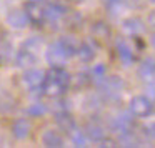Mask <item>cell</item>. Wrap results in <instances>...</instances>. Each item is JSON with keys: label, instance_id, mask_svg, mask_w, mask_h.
Segmentation results:
<instances>
[{"label": "cell", "instance_id": "obj_1", "mask_svg": "<svg viewBox=\"0 0 155 148\" xmlns=\"http://www.w3.org/2000/svg\"><path fill=\"white\" fill-rule=\"evenodd\" d=\"M68 83H70V75L62 67H52L48 73L44 78L42 90L50 97H60L67 92Z\"/></svg>", "mask_w": 155, "mask_h": 148}, {"label": "cell", "instance_id": "obj_2", "mask_svg": "<svg viewBox=\"0 0 155 148\" xmlns=\"http://www.w3.org/2000/svg\"><path fill=\"white\" fill-rule=\"evenodd\" d=\"M153 111V105H152L150 98L143 97V95H138L134 97L130 100V113L137 118H147L152 115Z\"/></svg>", "mask_w": 155, "mask_h": 148}, {"label": "cell", "instance_id": "obj_3", "mask_svg": "<svg viewBox=\"0 0 155 148\" xmlns=\"http://www.w3.org/2000/svg\"><path fill=\"white\" fill-rule=\"evenodd\" d=\"M47 62L52 65V67H62V65L67 62V55H65V52H64V48H62V45H60L58 40L48 47Z\"/></svg>", "mask_w": 155, "mask_h": 148}, {"label": "cell", "instance_id": "obj_4", "mask_svg": "<svg viewBox=\"0 0 155 148\" xmlns=\"http://www.w3.org/2000/svg\"><path fill=\"white\" fill-rule=\"evenodd\" d=\"M25 15H27L28 22H30V24H35V25H42L45 20L44 8L40 7L38 2H32V0L25 5Z\"/></svg>", "mask_w": 155, "mask_h": 148}, {"label": "cell", "instance_id": "obj_5", "mask_svg": "<svg viewBox=\"0 0 155 148\" xmlns=\"http://www.w3.org/2000/svg\"><path fill=\"white\" fill-rule=\"evenodd\" d=\"M45 73L40 70H27L24 75V83L28 90H38L44 85Z\"/></svg>", "mask_w": 155, "mask_h": 148}, {"label": "cell", "instance_id": "obj_6", "mask_svg": "<svg viewBox=\"0 0 155 148\" xmlns=\"http://www.w3.org/2000/svg\"><path fill=\"white\" fill-rule=\"evenodd\" d=\"M67 7L58 2H54V4L47 5V8H44V14H45V18L50 22H58L67 15Z\"/></svg>", "mask_w": 155, "mask_h": 148}, {"label": "cell", "instance_id": "obj_7", "mask_svg": "<svg viewBox=\"0 0 155 148\" xmlns=\"http://www.w3.org/2000/svg\"><path fill=\"white\" fill-rule=\"evenodd\" d=\"M30 131H32V125L27 118H18V120H15L14 125H12V133H14V137L18 138V140H25V138L30 135Z\"/></svg>", "mask_w": 155, "mask_h": 148}, {"label": "cell", "instance_id": "obj_8", "mask_svg": "<svg viewBox=\"0 0 155 148\" xmlns=\"http://www.w3.org/2000/svg\"><path fill=\"white\" fill-rule=\"evenodd\" d=\"M124 87H125L124 80L118 77H110V78L105 77L104 78V88L110 97H120V92L124 90Z\"/></svg>", "mask_w": 155, "mask_h": 148}, {"label": "cell", "instance_id": "obj_9", "mask_svg": "<svg viewBox=\"0 0 155 148\" xmlns=\"http://www.w3.org/2000/svg\"><path fill=\"white\" fill-rule=\"evenodd\" d=\"M7 22H8V25H10L12 28H17V30L25 28L28 24H30V22H28V18H27V15H25V12H22V10L10 12V14H8V17H7Z\"/></svg>", "mask_w": 155, "mask_h": 148}, {"label": "cell", "instance_id": "obj_10", "mask_svg": "<svg viewBox=\"0 0 155 148\" xmlns=\"http://www.w3.org/2000/svg\"><path fill=\"white\" fill-rule=\"evenodd\" d=\"M55 121H57V125L64 131H74L75 130V120L67 110L57 111V115H55Z\"/></svg>", "mask_w": 155, "mask_h": 148}, {"label": "cell", "instance_id": "obj_11", "mask_svg": "<svg viewBox=\"0 0 155 148\" xmlns=\"http://www.w3.org/2000/svg\"><path fill=\"white\" fill-rule=\"evenodd\" d=\"M42 143L48 148H60V146H64V138H62L57 131L48 130V131H45L44 137H42Z\"/></svg>", "mask_w": 155, "mask_h": 148}, {"label": "cell", "instance_id": "obj_12", "mask_svg": "<svg viewBox=\"0 0 155 148\" xmlns=\"http://www.w3.org/2000/svg\"><path fill=\"white\" fill-rule=\"evenodd\" d=\"M112 127H114V130L117 131V133H124V131L132 130V117H130L128 113L118 115V117L114 120Z\"/></svg>", "mask_w": 155, "mask_h": 148}, {"label": "cell", "instance_id": "obj_13", "mask_svg": "<svg viewBox=\"0 0 155 148\" xmlns=\"http://www.w3.org/2000/svg\"><path fill=\"white\" fill-rule=\"evenodd\" d=\"M75 55H78V58H80L82 62H92L94 60V57H95V48H94V45L92 43H88V42H84V43H80L77 47V53Z\"/></svg>", "mask_w": 155, "mask_h": 148}, {"label": "cell", "instance_id": "obj_14", "mask_svg": "<svg viewBox=\"0 0 155 148\" xmlns=\"http://www.w3.org/2000/svg\"><path fill=\"white\" fill-rule=\"evenodd\" d=\"M117 52H118V58H120L125 65H130L132 62H134V58H135L134 52H132V48L128 47L124 40L117 42Z\"/></svg>", "mask_w": 155, "mask_h": 148}, {"label": "cell", "instance_id": "obj_15", "mask_svg": "<svg viewBox=\"0 0 155 148\" xmlns=\"http://www.w3.org/2000/svg\"><path fill=\"white\" fill-rule=\"evenodd\" d=\"M15 60H17V65H18V67L27 68V67L35 65L37 58H35V55H34V52H32V50H25V48H24V50H20V52L17 53Z\"/></svg>", "mask_w": 155, "mask_h": 148}, {"label": "cell", "instance_id": "obj_16", "mask_svg": "<svg viewBox=\"0 0 155 148\" xmlns=\"http://www.w3.org/2000/svg\"><path fill=\"white\" fill-rule=\"evenodd\" d=\"M92 34L98 38V40H107L110 37V27H108L105 22H95L94 27H92Z\"/></svg>", "mask_w": 155, "mask_h": 148}, {"label": "cell", "instance_id": "obj_17", "mask_svg": "<svg viewBox=\"0 0 155 148\" xmlns=\"http://www.w3.org/2000/svg\"><path fill=\"white\" fill-rule=\"evenodd\" d=\"M124 30L130 35H138L143 30V24H142L140 18H128L124 22Z\"/></svg>", "mask_w": 155, "mask_h": 148}, {"label": "cell", "instance_id": "obj_18", "mask_svg": "<svg viewBox=\"0 0 155 148\" xmlns=\"http://www.w3.org/2000/svg\"><path fill=\"white\" fill-rule=\"evenodd\" d=\"M60 45H62V48H64V52H65V55H67V58H70V57H74L75 53H77V47H78V43L74 40L72 37H64V38H60Z\"/></svg>", "mask_w": 155, "mask_h": 148}, {"label": "cell", "instance_id": "obj_19", "mask_svg": "<svg viewBox=\"0 0 155 148\" xmlns=\"http://www.w3.org/2000/svg\"><path fill=\"white\" fill-rule=\"evenodd\" d=\"M138 75H140L143 80H152V78H153L155 67H153V60H152V58L145 60L143 63L140 65V68H138Z\"/></svg>", "mask_w": 155, "mask_h": 148}, {"label": "cell", "instance_id": "obj_20", "mask_svg": "<svg viewBox=\"0 0 155 148\" xmlns=\"http://www.w3.org/2000/svg\"><path fill=\"white\" fill-rule=\"evenodd\" d=\"M87 137L90 138L92 141H102L105 138V130L100 127V125L94 123L87 127Z\"/></svg>", "mask_w": 155, "mask_h": 148}, {"label": "cell", "instance_id": "obj_21", "mask_svg": "<svg viewBox=\"0 0 155 148\" xmlns=\"http://www.w3.org/2000/svg\"><path fill=\"white\" fill-rule=\"evenodd\" d=\"M27 113L30 117H40V115H45L47 113V107L44 103H34L27 108Z\"/></svg>", "mask_w": 155, "mask_h": 148}, {"label": "cell", "instance_id": "obj_22", "mask_svg": "<svg viewBox=\"0 0 155 148\" xmlns=\"http://www.w3.org/2000/svg\"><path fill=\"white\" fill-rule=\"evenodd\" d=\"M72 143L75 146H87V135L84 131H72Z\"/></svg>", "mask_w": 155, "mask_h": 148}, {"label": "cell", "instance_id": "obj_23", "mask_svg": "<svg viewBox=\"0 0 155 148\" xmlns=\"http://www.w3.org/2000/svg\"><path fill=\"white\" fill-rule=\"evenodd\" d=\"M14 107V100L5 92H0V111H8Z\"/></svg>", "mask_w": 155, "mask_h": 148}, {"label": "cell", "instance_id": "obj_24", "mask_svg": "<svg viewBox=\"0 0 155 148\" xmlns=\"http://www.w3.org/2000/svg\"><path fill=\"white\" fill-rule=\"evenodd\" d=\"M92 77H94L95 82H102L105 77H107V70H105V65L98 63L92 68Z\"/></svg>", "mask_w": 155, "mask_h": 148}, {"label": "cell", "instance_id": "obj_25", "mask_svg": "<svg viewBox=\"0 0 155 148\" xmlns=\"http://www.w3.org/2000/svg\"><path fill=\"white\" fill-rule=\"evenodd\" d=\"M120 141H122V145H124V146H134V145L137 143V140H135L134 133H132L130 130L120 133Z\"/></svg>", "mask_w": 155, "mask_h": 148}, {"label": "cell", "instance_id": "obj_26", "mask_svg": "<svg viewBox=\"0 0 155 148\" xmlns=\"http://www.w3.org/2000/svg\"><path fill=\"white\" fill-rule=\"evenodd\" d=\"M102 2H104V5L107 8H115L117 5H120L122 0H102Z\"/></svg>", "mask_w": 155, "mask_h": 148}, {"label": "cell", "instance_id": "obj_27", "mask_svg": "<svg viewBox=\"0 0 155 148\" xmlns=\"http://www.w3.org/2000/svg\"><path fill=\"white\" fill-rule=\"evenodd\" d=\"M32 2H38V4H40V2H42V0H32Z\"/></svg>", "mask_w": 155, "mask_h": 148}, {"label": "cell", "instance_id": "obj_28", "mask_svg": "<svg viewBox=\"0 0 155 148\" xmlns=\"http://www.w3.org/2000/svg\"><path fill=\"white\" fill-rule=\"evenodd\" d=\"M150 2H153V0H150Z\"/></svg>", "mask_w": 155, "mask_h": 148}]
</instances>
